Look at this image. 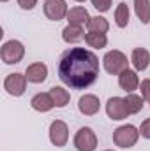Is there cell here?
Listing matches in <instances>:
<instances>
[{"mask_svg": "<svg viewBox=\"0 0 150 151\" xmlns=\"http://www.w3.org/2000/svg\"><path fill=\"white\" fill-rule=\"evenodd\" d=\"M99 76V58L85 49L71 47L62 53L58 62V77L60 81L74 90H85L95 83Z\"/></svg>", "mask_w": 150, "mask_h": 151, "instance_id": "obj_1", "label": "cell"}, {"mask_svg": "<svg viewBox=\"0 0 150 151\" xmlns=\"http://www.w3.org/2000/svg\"><path fill=\"white\" fill-rule=\"evenodd\" d=\"M76 2H87V0H76Z\"/></svg>", "mask_w": 150, "mask_h": 151, "instance_id": "obj_27", "label": "cell"}, {"mask_svg": "<svg viewBox=\"0 0 150 151\" xmlns=\"http://www.w3.org/2000/svg\"><path fill=\"white\" fill-rule=\"evenodd\" d=\"M18 5L25 11H32L37 5V0H18Z\"/></svg>", "mask_w": 150, "mask_h": 151, "instance_id": "obj_26", "label": "cell"}, {"mask_svg": "<svg viewBox=\"0 0 150 151\" xmlns=\"http://www.w3.org/2000/svg\"><path fill=\"white\" fill-rule=\"evenodd\" d=\"M118 86L125 91V93H134V90H138L140 86V77L136 70H124L122 74H118Z\"/></svg>", "mask_w": 150, "mask_h": 151, "instance_id": "obj_11", "label": "cell"}, {"mask_svg": "<svg viewBox=\"0 0 150 151\" xmlns=\"http://www.w3.org/2000/svg\"><path fill=\"white\" fill-rule=\"evenodd\" d=\"M140 135L145 137V139H150V118H147V119L141 123V127H140Z\"/></svg>", "mask_w": 150, "mask_h": 151, "instance_id": "obj_25", "label": "cell"}, {"mask_svg": "<svg viewBox=\"0 0 150 151\" xmlns=\"http://www.w3.org/2000/svg\"><path fill=\"white\" fill-rule=\"evenodd\" d=\"M85 42H87L90 47L103 49V47H106V44H108V37H106V34H95V32H88V34H85Z\"/></svg>", "mask_w": 150, "mask_h": 151, "instance_id": "obj_21", "label": "cell"}, {"mask_svg": "<svg viewBox=\"0 0 150 151\" xmlns=\"http://www.w3.org/2000/svg\"><path fill=\"white\" fill-rule=\"evenodd\" d=\"M87 28H88V32L106 34V32L110 30V23H108V19H106V18H103V16H94V18H90V21H88Z\"/></svg>", "mask_w": 150, "mask_h": 151, "instance_id": "obj_20", "label": "cell"}, {"mask_svg": "<svg viewBox=\"0 0 150 151\" xmlns=\"http://www.w3.org/2000/svg\"><path fill=\"white\" fill-rule=\"evenodd\" d=\"M124 100H125V106H127L129 114H138L143 109V97H140L136 93H127V97Z\"/></svg>", "mask_w": 150, "mask_h": 151, "instance_id": "obj_22", "label": "cell"}, {"mask_svg": "<svg viewBox=\"0 0 150 151\" xmlns=\"http://www.w3.org/2000/svg\"><path fill=\"white\" fill-rule=\"evenodd\" d=\"M30 106L37 113H48V111H51L55 107V102H53V99H51L50 93H37V95L32 97Z\"/></svg>", "mask_w": 150, "mask_h": 151, "instance_id": "obj_13", "label": "cell"}, {"mask_svg": "<svg viewBox=\"0 0 150 151\" xmlns=\"http://www.w3.org/2000/svg\"><path fill=\"white\" fill-rule=\"evenodd\" d=\"M62 39H64V42H67V44L79 42L81 39H85V30H83L81 25H67V27L62 30Z\"/></svg>", "mask_w": 150, "mask_h": 151, "instance_id": "obj_16", "label": "cell"}, {"mask_svg": "<svg viewBox=\"0 0 150 151\" xmlns=\"http://www.w3.org/2000/svg\"><path fill=\"white\" fill-rule=\"evenodd\" d=\"M104 151H113V150H104Z\"/></svg>", "mask_w": 150, "mask_h": 151, "instance_id": "obj_28", "label": "cell"}, {"mask_svg": "<svg viewBox=\"0 0 150 151\" xmlns=\"http://www.w3.org/2000/svg\"><path fill=\"white\" fill-rule=\"evenodd\" d=\"M92 2V5L99 11V12H106V11H110V7H111V0H90Z\"/></svg>", "mask_w": 150, "mask_h": 151, "instance_id": "obj_23", "label": "cell"}, {"mask_svg": "<svg viewBox=\"0 0 150 151\" xmlns=\"http://www.w3.org/2000/svg\"><path fill=\"white\" fill-rule=\"evenodd\" d=\"M25 76L28 79V83H34V84H39V83H44L46 77H48V67L42 63V62H36V63H30L25 70Z\"/></svg>", "mask_w": 150, "mask_h": 151, "instance_id": "obj_12", "label": "cell"}, {"mask_svg": "<svg viewBox=\"0 0 150 151\" xmlns=\"http://www.w3.org/2000/svg\"><path fill=\"white\" fill-rule=\"evenodd\" d=\"M50 141L57 148H64L69 141V127L62 119H55L50 125Z\"/></svg>", "mask_w": 150, "mask_h": 151, "instance_id": "obj_7", "label": "cell"}, {"mask_svg": "<svg viewBox=\"0 0 150 151\" xmlns=\"http://www.w3.org/2000/svg\"><path fill=\"white\" fill-rule=\"evenodd\" d=\"M131 62H133L136 72L147 70V67H149V63H150L149 49H145V47H134L133 49V55H131Z\"/></svg>", "mask_w": 150, "mask_h": 151, "instance_id": "obj_14", "label": "cell"}, {"mask_svg": "<svg viewBox=\"0 0 150 151\" xmlns=\"http://www.w3.org/2000/svg\"><path fill=\"white\" fill-rule=\"evenodd\" d=\"M140 139V128H136L134 125H122L113 132V142L118 148H133Z\"/></svg>", "mask_w": 150, "mask_h": 151, "instance_id": "obj_2", "label": "cell"}, {"mask_svg": "<svg viewBox=\"0 0 150 151\" xmlns=\"http://www.w3.org/2000/svg\"><path fill=\"white\" fill-rule=\"evenodd\" d=\"M106 114H108V118L113 119V121L125 119L129 116L125 100L122 97H111V99H108V102H106Z\"/></svg>", "mask_w": 150, "mask_h": 151, "instance_id": "obj_8", "label": "cell"}, {"mask_svg": "<svg viewBox=\"0 0 150 151\" xmlns=\"http://www.w3.org/2000/svg\"><path fill=\"white\" fill-rule=\"evenodd\" d=\"M48 93L51 95V99L55 102V107H66L69 104V100H71V93L62 86H53Z\"/></svg>", "mask_w": 150, "mask_h": 151, "instance_id": "obj_17", "label": "cell"}, {"mask_svg": "<svg viewBox=\"0 0 150 151\" xmlns=\"http://www.w3.org/2000/svg\"><path fill=\"white\" fill-rule=\"evenodd\" d=\"M74 148L78 151H95L97 135L90 127H81L74 135Z\"/></svg>", "mask_w": 150, "mask_h": 151, "instance_id": "obj_5", "label": "cell"}, {"mask_svg": "<svg viewBox=\"0 0 150 151\" xmlns=\"http://www.w3.org/2000/svg\"><path fill=\"white\" fill-rule=\"evenodd\" d=\"M27 83H28V79L25 74L12 72L4 79V90L12 97H21L27 90Z\"/></svg>", "mask_w": 150, "mask_h": 151, "instance_id": "obj_6", "label": "cell"}, {"mask_svg": "<svg viewBox=\"0 0 150 151\" xmlns=\"http://www.w3.org/2000/svg\"><path fill=\"white\" fill-rule=\"evenodd\" d=\"M103 65H104V70L108 74H113V76H118L122 74L124 70L129 69V62H127V56L118 51V49H111L104 55L103 58Z\"/></svg>", "mask_w": 150, "mask_h": 151, "instance_id": "obj_3", "label": "cell"}, {"mask_svg": "<svg viewBox=\"0 0 150 151\" xmlns=\"http://www.w3.org/2000/svg\"><path fill=\"white\" fill-rule=\"evenodd\" d=\"M115 23L118 28H125L129 23V5L125 2H120L115 9Z\"/></svg>", "mask_w": 150, "mask_h": 151, "instance_id": "obj_19", "label": "cell"}, {"mask_svg": "<svg viewBox=\"0 0 150 151\" xmlns=\"http://www.w3.org/2000/svg\"><path fill=\"white\" fill-rule=\"evenodd\" d=\"M134 12L143 25L150 23V0H134Z\"/></svg>", "mask_w": 150, "mask_h": 151, "instance_id": "obj_18", "label": "cell"}, {"mask_svg": "<svg viewBox=\"0 0 150 151\" xmlns=\"http://www.w3.org/2000/svg\"><path fill=\"white\" fill-rule=\"evenodd\" d=\"M140 90H141L143 100H149L150 102V79H143V81L140 83Z\"/></svg>", "mask_w": 150, "mask_h": 151, "instance_id": "obj_24", "label": "cell"}, {"mask_svg": "<svg viewBox=\"0 0 150 151\" xmlns=\"http://www.w3.org/2000/svg\"><path fill=\"white\" fill-rule=\"evenodd\" d=\"M67 12L69 9H67L66 0H46L44 2V14L51 21H60L67 18Z\"/></svg>", "mask_w": 150, "mask_h": 151, "instance_id": "obj_9", "label": "cell"}, {"mask_svg": "<svg viewBox=\"0 0 150 151\" xmlns=\"http://www.w3.org/2000/svg\"><path fill=\"white\" fill-rule=\"evenodd\" d=\"M67 21H69V25H81L83 27V25H88L90 14L85 7H73L67 12Z\"/></svg>", "mask_w": 150, "mask_h": 151, "instance_id": "obj_15", "label": "cell"}, {"mask_svg": "<svg viewBox=\"0 0 150 151\" xmlns=\"http://www.w3.org/2000/svg\"><path fill=\"white\" fill-rule=\"evenodd\" d=\"M78 109H79V113L85 114V116H94V114L99 113L101 102H99V99H97L95 95L85 93V95L78 100Z\"/></svg>", "mask_w": 150, "mask_h": 151, "instance_id": "obj_10", "label": "cell"}, {"mask_svg": "<svg viewBox=\"0 0 150 151\" xmlns=\"http://www.w3.org/2000/svg\"><path fill=\"white\" fill-rule=\"evenodd\" d=\"M2 2H7V0H2Z\"/></svg>", "mask_w": 150, "mask_h": 151, "instance_id": "obj_29", "label": "cell"}, {"mask_svg": "<svg viewBox=\"0 0 150 151\" xmlns=\"http://www.w3.org/2000/svg\"><path fill=\"white\" fill-rule=\"evenodd\" d=\"M23 56H25V46L20 40H16V39L4 42L2 47H0V58L7 65L20 63L23 60Z\"/></svg>", "mask_w": 150, "mask_h": 151, "instance_id": "obj_4", "label": "cell"}]
</instances>
